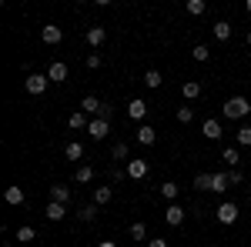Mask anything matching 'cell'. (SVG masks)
<instances>
[{
	"mask_svg": "<svg viewBox=\"0 0 251 247\" xmlns=\"http://www.w3.org/2000/svg\"><path fill=\"white\" fill-rule=\"evenodd\" d=\"M221 114L228 117V120H241V117H248V114H251V100H245V97H238V94H234L231 100H225Z\"/></svg>",
	"mask_w": 251,
	"mask_h": 247,
	"instance_id": "obj_1",
	"label": "cell"
},
{
	"mask_svg": "<svg viewBox=\"0 0 251 247\" xmlns=\"http://www.w3.org/2000/svg\"><path fill=\"white\" fill-rule=\"evenodd\" d=\"M47 84H50V77L47 74H27V80H24V87H27V94H44L47 90Z\"/></svg>",
	"mask_w": 251,
	"mask_h": 247,
	"instance_id": "obj_2",
	"label": "cell"
},
{
	"mask_svg": "<svg viewBox=\"0 0 251 247\" xmlns=\"http://www.w3.org/2000/svg\"><path fill=\"white\" fill-rule=\"evenodd\" d=\"M111 134V120H104V117H94L91 124H87V137L91 140H104Z\"/></svg>",
	"mask_w": 251,
	"mask_h": 247,
	"instance_id": "obj_3",
	"label": "cell"
},
{
	"mask_svg": "<svg viewBox=\"0 0 251 247\" xmlns=\"http://www.w3.org/2000/svg\"><path fill=\"white\" fill-rule=\"evenodd\" d=\"M80 111H84V114L94 120V117H100V111H104V100H97L94 94H87L84 100H80Z\"/></svg>",
	"mask_w": 251,
	"mask_h": 247,
	"instance_id": "obj_4",
	"label": "cell"
},
{
	"mask_svg": "<svg viewBox=\"0 0 251 247\" xmlns=\"http://www.w3.org/2000/svg\"><path fill=\"white\" fill-rule=\"evenodd\" d=\"M127 177H131V180H144V177H148V160L131 157V160H127Z\"/></svg>",
	"mask_w": 251,
	"mask_h": 247,
	"instance_id": "obj_5",
	"label": "cell"
},
{
	"mask_svg": "<svg viewBox=\"0 0 251 247\" xmlns=\"http://www.w3.org/2000/svg\"><path fill=\"white\" fill-rule=\"evenodd\" d=\"M184 217H188V214H184V207H181V204H168V210H164V221H168L171 227H181V224H184Z\"/></svg>",
	"mask_w": 251,
	"mask_h": 247,
	"instance_id": "obj_6",
	"label": "cell"
},
{
	"mask_svg": "<svg viewBox=\"0 0 251 247\" xmlns=\"http://www.w3.org/2000/svg\"><path fill=\"white\" fill-rule=\"evenodd\" d=\"M40 40H44V44H50V47H54V44H60V40H64V30H60L57 23H47V27H44V30H40Z\"/></svg>",
	"mask_w": 251,
	"mask_h": 247,
	"instance_id": "obj_7",
	"label": "cell"
},
{
	"mask_svg": "<svg viewBox=\"0 0 251 247\" xmlns=\"http://www.w3.org/2000/svg\"><path fill=\"white\" fill-rule=\"evenodd\" d=\"M67 74H71V70H67V64H64V60H57V64H50V67H47L50 84H64V80H67Z\"/></svg>",
	"mask_w": 251,
	"mask_h": 247,
	"instance_id": "obj_8",
	"label": "cell"
},
{
	"mask_svg": "<svg viewBox=\"0 0 251 247\" xmlns=\"http://www.w3.org/2000/svg\"><path fill=\"white\" fill-rule=\"evenodd\" d=\"M127 117H131V120H144V117H148V100L134 97V100L127 104Z\"/></svg>",
	"mask_w": 251,
	"mask_h": 247,
	"instance_id": "obj_9",
	"label": "cell"
},
{
	"mask_svg": "<svg viewBox=\"0 0 251 247\" xmlns=\"http://www.w3.org/2000/svg\"><path fill=\"white\" fill-rule=\"evenodd\" d=\"M218 221H221V224H234V221H238V207H234L231 201H225V204L218 207Z\"/></svg>",
	"mask_w": 251,
	"mask_h": 247,
	"instance_id": "obj_10",
	"label": "cell"
},
{
	"mask_svg": "<svg viewBox=\"0 0 251 247\" xmlns=\"http://www.w3.org/2000/svg\"><path fill=\"white\" fill-rule=\"evenodd\" d=\"M87 124H91V117L84 114V111H74V114L67 117V127L71 131H87Z\"/></svg>",
	"mask_w": 251,
	"mask_h": 247,
	"instance_id": "obj_11",
	"label": "cell"
},
{
	"mask_svg": "<svg viewBox=\"0 0 251 247\" xmlns=\"http://www.w3.org/2000/svg\"><path fill=\"white\" fill-rule=\"evenodd\" d=\"M3 201H7L10 207H20V204L27 201V194H24V187H7L3 190Z\"/></svg>",
	"mask_w": 251,
	"mask_h": 247,
	"instance_id": "obj_12",
	"label": "cell"
},
{
	"mask_svg": "<svg viewBox=\"0 0 251 247\" xmlns=\"http://www.w3.org/2000/svg\"><path fill=\"white\" fill-rule=\"evenodd\" d=\"M154 140H157V134H154V127H151V124H141V127H137V144L151 147Z\"/></svg>",
	"mask_w": 251,
	"mask_h": 247,
	"instance_id": "obj_13",
	"label": "cell"
},
{
	"mask_svg": "<svg viewBox=\"0 0 251 247\" xmlns=\"http://www.w3.org/2000/svg\"><path fill=\"white\" fill-rule=\"evenodd\" d=\"M44 217H47V221H64V217H67V204H57V201H50Z\"/></svg>",
	"mask_w": 251,
	"mask_h": 247,
	"instance_id": "obj_14",
	"label": "cell"
},
{
	"mask_svg": "<svg viewBox=\"0 0 251 247\" xmlns=\"http://www.w3.org/2000/svg\"><path fill=\"white\" fill-rule=\"evenodd\" d=\"M201 134H204L208 140H218V137H221V124H218L214 117H208V120L201 124Z\"/></svg>",
	"mask_w": 251,
	"mask_h": 247,
	"instance_id": "obj_15",
	"label": "cell"
},
{
	"mask_svg": "<svg viewBox=\"0 0 251 247\" xmlns=\"http://www.w3.org/2000/svg\"><path fill=\"white\" fill-rule=\"evenodd\" d=\"M181 97H184V100L201 97V84H198V80H184V84H181Z\"/></svg>",
	"mask_w": 251,
	"mask_h": 247,
	"instance_id": "obj_16",
	"label": "cell"
},
{
	"mask_svg": "<svg viewBox=\"0 0 251 247\" xmlns=\"http://www.w3.org/2000/svg\"><path fill=\"white\" fill-rule=\"evenodd\" d=\"M50 201H57V204H71V187L54 184V187H50Z\"/></svg>",
	"mask_w": 251,
	"mask_h": 247,
	"instance_id": "obj_17",
	"label": "cell"
},
{
	"mask_svg": "<svg viewBox=\"0 0 251 247\" xmlns=\"http://www.w3.org/2000/svg\"><path fill=\"white\" fill-rule=\"evenodd\" d=\"M177 194H181V187H177L174 180H164V184H161V197H164V201L177 204Z\"/></svg>",
	"mask_w": 251,
	"mask_h": 247,
	"instance_id": "obj_18",
	"label": "cell"
},
{
	"mask_svg": "<svg viewBox=\"0 0 251 247\" xmlns=\"http://www.w3.org/2000/svg\"><path fill=\"white\" fill-rule=\"evenodd\" d=\"M74 180H77V184H91V180H94V167H91V164H80L77 171H74Z\"/></svg>",
	"mask_w": 251,
	"mask_h": 247,
	"instance_id": "obj_19",
	"label": "cell"
},
{
	"mask_svg": "<svg viewBox=\"0 0 251 247\" xmlns=\"http://www.w3.org/2000/svg\"><path fill=\"white\" fill-rule=\"evenodd\" d=\"M228 187V174H211V194H225Z\"/></svg>",
	"mask_w": 251,
	"mask_h": 247,
	"instance_id": "obj_20",
	"label": "cell"
},
{
	"mask_svg": "<svg viewBox=\"0 0 251 247\" xmlns=\"http://www.w3.org/2000/svg\"><path fill=\"white\" fill-rule=\"evenodd\" d=\"M104 40H107V30H104V27H91V30H87V44H91V47H100Z\"/></svg>",
	"mask_w": 251,
	"mask_h": 247,
	"instance_id": "obj_21",
	"label": "cell"
},
{
	"mask_svg": "<svg viewBox=\"0 0 251 247\" xmlns=\"http://www.w3.org/2000/svg\"><path fill=\"white\" fill-rule=\"evenodd\" d=\"M221 160H225V164L234 171V167L241 164V154H238V147H225V151H221Z\"/></svg>",
	"mask_w": 251,
	"mask_h": 247,
	"instance_id": "obj_22",
	"label": "cell"
},
{
	"mask_svg": "<svg viewBox=\"0 0 251 247\" xmlns=\"http://www.w3.org/2000/svg\"><path fill=\"white\" fill-rule=\"evenodd\" d=\"M97 210H100V207H97L94 201H91V204H84V207L77 210V217L84 221V224H91V221H97Z\"/></svg>",
	"mask_w": 251,
	"mask_h": 247,
	"instance_id": "obj_23",
	"label": "cell"
},
{
	"mask_svg": "<svg viewBox=\"0 0 251 247\" xmlns=\"http://www.w3.org/2000/svg\"><path fill=\"white\" fill-rule=\"evenodd\" d=\"M111 197H114V190H111V187H94V204H97V207L111 204Z\"/></svg>",
	"mask_w": 251,
	"mask_h": 247,
	"instance_id": "obj_24",
	"label": "cell"
},
{
	"mask_svg": "<svg viewBox=\"0 0 251 247\" xmlns=\"http://www.w3.org/2000/svg\"><path fill=\"white\" fill-rule=\"evenodd\" d=\"M64 154H67V160H80V157H84V144H80V140H71V144L64 147Z\"/></svg>",
	"mask_w": 251,
	"mask_h": 247,
	"instance_id": "obj_25",
	"label": "cell"
},
{
	"mask_svg": "<svg viewBox=\"0 0 251 247\" xmlns=\"http://www.w3.org/2000/svg\"><path fill=\"white\" fill-rule=\"evenodd\" d=\"M211 30H214V37H218V40H228V37H231V23H228V20H218Z\"/></svg>",
	"mask_w": 251,
	"mask_h": 247,
	"instance_id": "obj_26",
	"label": "cell"
},
{
	"mask_svg": "<svg viewBox=\"0 0 251 247\" xmlns=\"http://www.w3.org/2000/svg\"><path fill=\"white\" fill-rule=\"evenodd\" d=\"M161 84H164L161 70H148V74H144V87H151V90H154V87H161Z\"/></svg>",
	"mask_w": 251,
	"mask_h": 247,
	"instance_id": "obj_27",
	"label": "cell"
},
{
	"mask_svg": "<svg viewBox=\"0 0 251 247\" xmlns=\"http://www.w3.org/2000/svg\"><path fill=\"white\" fill-rule=\"evenodd\" d=\"M234 140H238V147H251V127H248V124H245V127H238Z\"/></svg>",
	"mask_w": 251,
	"mask_h": 247,
	"instance_id": "obj_28",
	"label": "cell"
},
{
	"mask_svg": "<svg viewBox=\"0 0 251 247\" xmlns=\"http://www.w3.org/2000/svg\"><path fill=\"white\" fill-rule=\"evenodd\" d=\"M34 237H37V230H34V227H27V224H24V227H17V241H20V244H30Z\"/></svg>",
	"mask_w": 251,
	"mask_h": 247,
	"instance_id": "obj_29",
	"label": "cell"
},
{
	"mask_svg": "<svg viewBox=\"0 0 251 247\" xmlns=\"http://www.w3.org/2000/svg\"><path fill=\"white\" fill-rule=\"evenodd\" d=\"M188 14H194V17L208 14V3H204V0H188Z\"/></svg>",
	"mask_w": 251,
	"mask_h": 247,
	"instance_id": "obj_30",
	"label": "cell"
},
{
	"mask_svg": "<svg viewBox=\"0 0 251 247\" xmlns=\"http://www.w3.org/2000/svg\"><path fill=\"white\" fill-rule=\"evenodd\" d=\"M191 57L198 60V64H208V57H211V50H208L204 44H198V47H194V50H191Z\"/></svg>",
	"mask_w": 251,
	"mask_h": 247,
	"instance_id": "obj_31",
	"label": "cell"
},
{
	"mask_svg": "<svg viewBox=\"0 0 251 247\" xmlns=\"http://www.w3.org/2000/svg\"><path fill=\"white\" fill-rule=\"evenodd\" d=\"M111 157H114V160H131V154H127V144H114V147H111Z\"/></svg>",
	"mask_w": 251,
	"mask_h": 247,
	"instance_id": "obj_32",
	"label": "cell"
},
{
	"mask_svg": "<svg viewBox=\"0 0 251 247\" xmlns=\"http://www.w3.org/2000/svg\"><path fill=\"white\" fill-rule=\"evenodd\" d=\"M194 187L198 190H211V174H198V177H194Z\"/></svg>",
	"mask_w": 251,
	"mask_h": 247,
	"instance_id": "obj_33",
	"label": "cell"
},
{
	"mask_svg": "<svg viewBox=\"0 0 251 247\" xmlns=\"http://www.w3.org/2000/svg\"><path fill=\"white\" fill-rule=\"evenodd\" d=\"M177 120H181V124H191L194 111H191V107H177Z\"/></svg>",
	"mask_w": 251,
	"mask_h": 247,
	"instance_id": "obj_34",
	"label": "cell"
},
{
	"mask_svg": "<svg viewBox=\"0 0 251 247\" xmlns=\"http://www.w3.org/2000/svg\"><path fill=\"white\" fill-rule=\"evenodd\" d=\"M131 237H134V241H144V237H148V227H144V224H131Z\"/></svg>",
	"mask_w": 251,
	"mask_h": 247,
	"instance_id": "obj_35",
	"label": "cell"
},
{
	"mask_svg": "<svg viewBox=\"0 0 251 247\" xmlns=\"http://www.w3.org/2000/svg\"><path fill=\"white\" fill-rule=\"evenodd\" d=\"M241 180H245V174L238 171V167H234V171H228V184H231V187H238Z\"/></svg>",
	"mask_w": 251,
	"mask_h": 247,
	"instance_id": "obj_36",
	"label": "cell"
},
{
	"mask_svg": "<svg viewBox=\"0 0 251 247\" xmlns=\"http://www.w3.org/2000/svg\"><path fill=\"white\" fill-rule=\"evenodd\" d=\"M84 64H87L91 70H97V67H100V54H87V60H84Z\"/></svg>",
	"mask_w": 251,
	"mask_h": 247,
	"instance_id": "obj_37",
	"label": "cell"
},
{
	"mask_svg": "<svg viewBox=\"0 0 251 247\" xmlns=\"http://www.w3.org/2000/svg\"><path fill=\"white\" fill-rule=\"evenodd\" d=\"M148 247H168V241L164 237H154V241H148Z\"/></svg>",
	"mask_w": 251,
	"mask_h": 247,
	"instance_id": "obj_38",
	"label": "cell"
},
{
	"mask_svg": "<svg viewBox=\"0 0 251 247\" xmlns=\"http://www.w3.org/2000/svg\"><path fill=\"white\" fill-rule=\"evenodd\" d=\"M97 247H117V244H114V241H100Z\"/></svg>",
	"mask_w": 251,
	"mask_h": 247,
	"instance_id": "obj_39",
	"label": "cell"
},
{
	"mask_svg": "<svg viewBox=\"0 0 251 247\" xmlns=\"http://www.w3.org/2000/svg\"><path fill=\"white\" fill-rule=\"evenodd\" d=\"M245 10H248V14H251V0H248V3H245Z\"/></svg>",
	"mask_w": 251,
	"mask_h": 247,
	"instance_id": "obj_40",
	"label": "cell"
},
{
	"mask_svg": "<svg viewBox=\"0 0 251 247\" xmlns=\"http://www.w3.org/2000/svg\"><path fill=\"white\" fill-rule=\"evenodd\" d=\"M245 40H248V44H251V30H248V37H245Z\"/></svg>",
	"mask_w": 251,
	"mask_h": 247,
	"instance_id": "obj_41",
	"label": "cell"
},
{
	"mask_svg": "<svg viewBox=\"0 0 251 247\" xmlns=\"http://www.w3.org/2000/svg\"><path fill=\"white\" fill-rule=\"evenodd\" d=\"M3 247H14V244H3Z\"/></svg>",
	"mask_w": 251,
	"mask_h": 247,
	"instance_id": "obj_42",
	"label": "cell"
}]
</instances>
